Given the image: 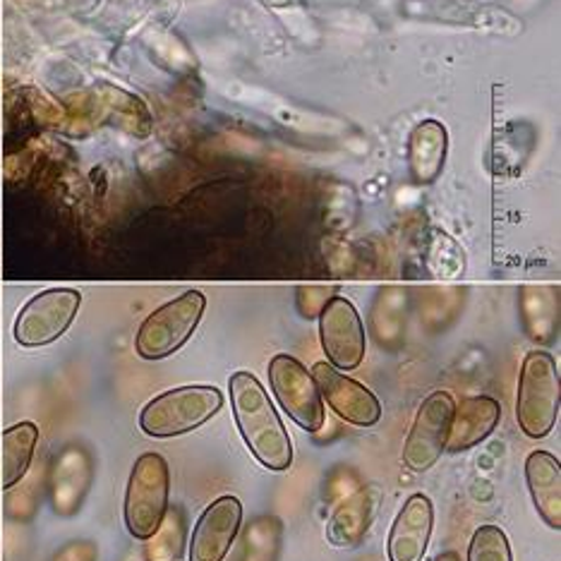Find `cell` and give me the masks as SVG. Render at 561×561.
<instances>
[{"label":"cell","instance_id":"obj_1","mask_svg":"<svg viewBox=\"0 0 561 561\" xmlns=\"http://www.w3.org/2000/svg\"><path fill=\"white\" fill-rule=\"evenodd\" d=\"M228 389H231L238 430L252 456L270 470H288L293 463V444L262 381L240 369L228 379Z\"/></svg>","mask_w":561,"mask_h":561},{"label":"cell","instance_id":"obj_2","mask_svg":"<svg viewBox=\"0 0 561 561\" xmlns=\"http://www.w3.org/2000/svg\"><path fill=\"white\" fill-rule=\"evenodd\" d=\"M224 408V393L216 387L193 385L159 393L139 413V427L154 439H169L202 427Z\"/></svg>","mask_w":561,"mask_h":561},{"label":"cell","instance_id":"obj_3","mask_svg":"<svg viewBox=\"0 0 561 561\" xmlns=\"http://www.w3.org/2000/svg\"><path fill=\"white\" fill-rule=\"evenodd\" d=\"M171 470L161 454H142L135 461L125 492V526L135 540H149L169 512Z\"/></svg>","mask_w":561,"mask_h":561},{"label":"cell","instance_id":"obj_4","mask_svg":"<svg viewBox=\"0 0 561 561\" xmlns=\"http://www.w3.org/2000/svg\"><path fill=\"white\" fill-rule=\"evenodd\" d=\"M559 369L547 351H530L518 377L516 417L520 430L533 439L550 435L559 417Z\"/></svg>","mask_w":561,"mask_h":561},{"label":"cell","instance_id":"obj_5","mask_svg":"<svg viewBox=\"0 0 561 561\" xmlns=\"http://www.w3.org/2000/svg\"><path fill=\"white\" fill-rule=\"evenodd\" d=\"M204 308H207L204 293L187 290L151 312L135 336V351L139 358L163 360L181 351L197 331Z\"/></svg>","mask_w":561,"mask_h":561},{"label":"cell","instance_id":"obj_6","mask_svg":"<svg viewBox=\"0 0 561 561\" xmlns=\"http://www.w3.org/2000/svg\"><path fill=\"white\" fill-rule=\"evenodd\" d=\"M82 293L75 288H48L20 310L12 336L24 348H42L58 341L80 312Z\"/></svg>","mask_w":561,"mask_h":561},{"label":"cell","instance_id":"obj_7","mask_svg":"<svg viewBox=\"0 0 561 561\" xmlns=\"http://www.w3.org/2000/svg\"><path fill=\"white\" fill-rule=\"evenodd\" d=\"M270 387L288 417L305 432L324 427V403L312 373L293 355H274L270 363Z\"/></svg>","mask_w":561,"mask_h":561},{"label":"cell","instance_id":"obj_8","mask_svg":"<svg viewBox=\"0 0 561 561\" xmlns=\"http://www.w3.org/2000/svg\"><path fill=\"white\" fill-rule=\"evenodd\" d=\"M456 401L449 391H432L417 408L413 427L403 444V466L413 473H425L439 461L449 439Z\"/></svg>","mask_w":561,"mask_h":561},{"label":"cell","instance_id":"obj_9","mask_svg":"<svg viewBox=\"0 0 561 561\" xmlns=\"http://www.w3.org/2000/svg\"><path fill=\"white\" fill-rule=\"evenodd\" d=\"M320 339L329 365H334L341 373L360 367L367 351V339L360 314L348 298L334 296L322 305Z\"/></svg>","mask_w":561,"mask_h":561},{"label":"cell","instance_id":"obj_10","mask_svg":"<svg viewBox=\"0 0 561 561\" xmlns=\"http://www.w3.org/2000/svg\"><path fill=\"white\" fill-rule=\"evenodd\" d=\"M312 377L322 399L329 403V408H334V413L341 420L355 427H373L381 420V403L375 393L334 365L317 363L312 367Z\"/></svg>","mask_w":561,"mask_h":561},{"label":"cell","instance_id":"obj_11","mask_svg":"<svg viewBox=\"0 0 561 561\" xmlns=\"http://www.w3.org/2000/svg\"><path fill=\"white\" fill-rule=\"evenodd\" d=\"M242 523L238 496H219L204 508L190 538V561H224Z\"/></svg>","mask_w":561,"mask_h":561},{"label":"cell","instance_id":"obj_12","mask_svg":"<svg viewBox=\"0 0 561 561\" xmlns=\"http://www.w3.org/2000/svg\"><path fill=\"white\" fill-rule=\"evenodd\" d=\"M435 526V506L427 494H413L389 533V561H423Z\"/></svg>","mask_w":561,"mask_h":561},{"label":"cell","instance_id":"obj_13","mask_svg":"<svg viewBox=\"0 0 561 561\" xmlns=\"http://www.w3.org/2000/svg\"><path fill=\"white\" fill-rule=\"evenodd\" d=\"M500 417L502 405L492 397H473L461 401V405L454 408L446 449L454 454L473 449V446L492 435L494 427L500 425Z\"/></svg>","mask_w":561,"mask_h":561},{"label":"cell","instance_id":"obj_14","mask_svg":"<svg viewBox=\"0 0 561 561\" xmlns=\"http://www.w3.org/2000/svg\"><path fill=\"white\" fill-rule=\"evenodd\" d=\"M526 482L533 504L547 526L561 528V463L550 451H533L526 458Z\"/></svg>","mask_w":561,"mask_h":561},{"label":"cell","instance_id":"obj_15","mask_svg":"<svg viewBox=\"0 0 561 561\" xmlns=\"http://www.w3.org/2000/svg\"><path fill=\"white\" fill-rule=\"evenodd\" d=\"M446 147H449V135L439 121H423L415 125V130L408 139V163L415 183H432L444 169Z\"/></svg>","mask_w":561,"mask_h":561},{"label":"cell","instance_id":"obj_16","mask_svg":"<svg viewBox=\"0 0 561 561\" xmlns=\"http://www.w3.org/2000/svg\"><path fill=\"white\" fill-rule=\"evenodd\" d=\"M379 492L363 488L343 502L329 520V540L336 547H358L377 514Z\"/></svg>","mask_w":561,"mask_h":561},{"label":"cell","instance_id":"obj_17","mask_svg":"<svg viewBox=\"0 0 561 561\" xmlns=\"http://www.w3.org/2000/svg\"><path fill=\"white\" fill-rule=\"evenodd\" d=\"M36 444H39V427L32 420L0 432V488L8 490L27 476Z\"/></svg>","mask_w":561,"mask_h":561},{"label":"cell","instance_id":"obj_18","mask_svg":"<svg viewBox=\"0 0 561 561\" xmlns=\"http://www.w3.org/2000/svg\"><path fill=\"white\" fill-rule=\"evenodd\" d=\"M89 488V461L78 446H70L56 458L54 468V506L60 514H72L80 508L82 496Z\"/></svg>","mask_w":561,"mask_h":561},{"label":"cell","instance_id":"obj_19","mask_svg":"<svg viewBox=\"0 0 561 561\" xmlns=\"http://www.w3.org/2000/svg\"><path fill=\"white\" fill-rule=\"evenodd\" d=\"M96 99L101 101V108L111 113V121L123 130L137 137H147L151 130V118L147 106L135 94H127L123 89L113 84H96Z\"/></svg>","mask_w":561,"mask_h":561},{"label":"cell","instance_id":"obj_20","mask_svg":"<svg viewBox=\"0 0 561 561\" xmlns=\"http://www.w3.org/2000/svg\"><path fill=\"white\" fill-rule=\"evenodd\" d=\"M151 545L147 550L149 559L157 561H175L183 552V542H185V520L181 508H171L165 512L159 530L151 535Z\"/></svg>","mask_w":561,"mask_h":561},{"label":"cell","instance_id":"obj_21","mask_svg":"<svg viewBox=\"0 0 561 561\" xmlns=\"http://www.w3.org/2000/svg\"><path fill=\"white\" fill-rule=\"evenodd\" d=\"M278 540L280 526L276 518L254 520L245 533V561H274Z\"/></svg>","mask_w":561,"mask_h":561},{"label":"cell","instance_id":"obj_22","mask_svg":"<svg viewBox=\"0 0 561 561\" xmlns=\"http://www.w3.org/2000/svg\"><path fill=\"white\" fill-rule=\"evenodd\" d=\"M468 561H514L506 533L500 526H480L468 545Z\"/></svg>","mask_w":561,"mask_h":561},{"label":"cell","instance_id":"obj_23","mask_svg":"<svg viewBox=\"0 0 561 561\" xmlns=\"http://www.w3.org/2000/svg\"><path fill=\"white\" fill-rule=\"evenodd\" d=\"M54 561H96V547L92 542H70Z\"/></svg>","mask_w":561,"mask_h":561},{"label":"cell","instance_id":"obj_24","mask_svg":"<svg viewBox=\"0 0 561 561\" xmlns=\"http://www.w3.org/2000/svg\"><path fill=\"white\" fill-rule=\"evenodd\" d=\"M435 561H461V557H458L456 552H442Z\"/></svg>","mask_w":561,"mask_h":561}]
</instances>
